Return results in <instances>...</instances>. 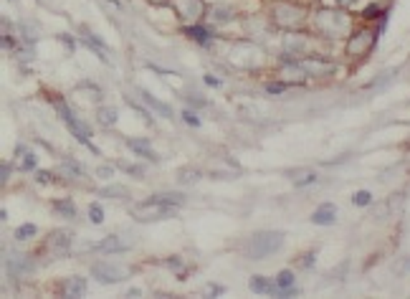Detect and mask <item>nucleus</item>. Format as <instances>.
<instances>
[{"label": "nucleus", "mask_w": 410, "mask_h": 299, "mask_svg": "<svg viewBox=\"0 0 410 299\" xmlns=\"http://www.w3.org/2000/svg\"><path fill=\"white\" fill-rule=\"evenodd\" d=\"M251 291H256V294H279V287H276V279L253 276L251 279Z\"/></svg>", "instance_id": "a211bd4d"}, {"label": "nucleus", "mask_w": 410, "mask_h": 299, "mask_svg": "<svg viewBox=\"0 0 410 299\" xmlns=\"http://www.w3.org/2000/svg\"><path fill=\"white\" fill-rule=\"evenodd\" d=\"M380 10H382V6H378V3H372V6H367V8L362 10V18H364V21H375L378 16H382Z\"/></svg>", "instance_id": "c756f323"}, {"label": "nucleus", "mask_w": 410, "mask_h": 299, "mask_svg": "<svg viewBox=\"0 0 410 299\" xmlns=\"http://www.w3.org/2000/svg\"><path fill=\"white\" fill-rule=\"evenodd\" d=\"M337 221V206L334 203H322V206L311 213V223L314 226H329V223Z\"/></svg>", "instance_id": "2eb2a0df"}, {"label": "nucleus", "mask_w": 410, "mask_h": 299, "mask_svg": "<svg viewBox=\"0 0 410 299\" xmlns=\"http://www.w3.org/2000/svg\"><path fill=\"white\" fill-rule=\"evenodd\" d=\"M97 119H99V124H101V127H114V124H117V119H119V115H117V109H114V107H99Z\"/></svg>", "instance_id": "b1692460"}, {"label": "nucleus", "mask_w": 410, "mask_h": 299, "mask_svg": "<svg viewBox=\"0 0 410 299\" xmlns=\"http://www.w3.org/2000/svg\"><path fill=\"white\" fill-rule=\"evenodd\" d=\"M276 287H279V294H296V289H294V271H289V269L279 271V274H276Z\"/></svg>", "instance_id": "412c9836"}, {"label": "nucleus", "mask_w": 410, "mask_h": 299, "mask_svg": "<svg viewBox=\"0 0 410 299\" xmlns=\"http://www.w3.org/2000/svg\"><path fill=\"white\" fill-rule=\"evenodd\" d=\"M279 79L286 86H304L306 81H309V77H306V69H304L302 61H296V59H289V61L281 64Z\"/></svg>", "instance_id": "9d476101"}, {"label": "nucleus", "mask_w": 410, "mask_h": 299, "mask_svg": "<svg viewBox=\"0 0 410 299\" xmlns=\"http://www.w3.org/2000/svg\"><path fill=\"white\" fill-rule=\"evenodd\" d=\"M289 180H291L296 188H304V185H309V183H314V180H317V173H314V170H309V168L291 170V173H289Z\"/></svg>", "instance_id": "aec40b11"}, {"label": "nucleus", "mask_w": 410, "mask_h": 299, "mask_svg": "<svg viewBox=\"0 0 410 299\" xmlns=\"http://www.w3.org/2000/svg\"><path fill=\"white\" fill-rule=\"evenodd\" d=\"M177 180L180 183H188V185H193V183H197L200 180V173L197 170H193V168H185V170H180V175H177Z\"/></svg>", "instance_id": "cd10ccee"}, {"label": "nucleus", "mask_w": 410, "mask_h": 299, "mask_svg": "<svg viewBox=\"0 0 410 299\" xmlns=\"http://www.w3.org/2000/svg\"><path fill=\"white\" fill-rule=\"evenodd\" d=\"M299 61H302V66L306 69V77L309 79H332L334 74H337V66H334L329 59H324L322 54L304 56Z\"/></svg>", "instance_id": "1a4fd4ad"}, {"label": "nucleus", "mask_w": 410, "mask_h": 299, "mask_svg": "<svg viewBox=\"0 0 410 299\" xmlns=\"http://www.w3.org/2000/svg\"><path fill=\"white\" fill-rule=\"evenodd\" d=\"M21 168H23V170H33V168H36V157H33V155L28 153V157H23Z\"/></svg>", "instance_id": "c9c22d12"}, {"label": "nucleus", "mask_w": 410, "mask_h": 299, "mask_svg": "<svg viewBox=\"0 0 410 299\" xmlns=\"http://www.w3.org/2000/svg\"><path fill=\"white\" fill-rule=\"evenodd\" d=\"M53 211H56V215H61V218H74L76 215L74 200H68V198L53 200Z\"/></svg>", "instance_id": "5701e85b"}, {"label": "nucleus", "mask_w": 410, "mask_h": 299, "mask_svg": "<svg viewBox=\"0 0 410 299\" xmlns=\"http://www.w3.org/2000/svg\"><path fill=\"white\" fill-rule=\"evenodd\" d=\"M51 104H53V109L59 112L61 122H64L68 130H71V135H74V137L79 139L81 145H89L91 147V130H89V124L76 117V112L68 107L66 99H61V97H51ZM94 150H97V147H94ZM97 155H99V150H97Z\"/></svg>", "instance_id": "39448f33"}, {"label": "nucleus", "mask_w": 410, "mask_h": 299, "mask_svg": "<svg viewBox=\"0 0 410 299\" xmlns=\"http://www.w3.org/2000/svg\"><path fill=\"white\" fill-rule=\"evenodd\" d=\"M127 147L135 155H139V157H147L150 162H159V155L152 150V145L147 142V139H142V137H129L127 139Z\"/></svg>", "instance_id": "4468645a"}, {"label": "nucleus", "mask_w": 410, "mask_h": 299, "mask_svg": "<svg viewBox=\"0 0 410 299\" xmlns=\"http://www.w3.org/2000/svg\"><path fill=\"white\" fill-rule=\"evenodd\" d=\"M112 173H114V170L109 168V165H106V168H99V170H97V177H101V180L106 177V180H109V177H112Z\"/></svg>", "instance_id": "58836bf2"}, {"label": "nucleus", "mask_w": 410, "mask_h": 299, "mask_svg": "<svg viewBox=\"0 0 410 299\" xmlns=\"http://www.w3.org/2000/svg\"><path fill=\"white\" fill-rule=\"evenodd\" d=\"M119 168L124 170V173H132L137 180H139V177H144V168H142V165H129V162H119Z\"/></svg>", "instance_id": "7c9ffc66"}, {"label": "nucleus", "mask_w": 410, "mask_h": 299, "mask_svg": "<svg viewBox=\"0 0 410 299\" xmlns=\"http://www.w3.org/2000/svg\"><path fill=\"white\" fill-rule=\"evenodd\" d=\"M86 279L84 276H68L66 282L61 284V294L64 297H71V299H76V297H81L84 291H86Z\"/></svg>", "instance_id": "f3484780"}, {"label": "nucleus", "mask_w": 410, "mask_h": 299, "mask_svg": "<svg viewBox=\"0 0 410 299\" xmlns=\"http://www.w3.org/2000/svg\"><path fill=\"white\" fill-rule=\"evenodd\" d=\"M139 97H142V102L147 104L150 109H155V115H159V117H165V119H173V109L167 107L165 102H159V99H155L150 92H139Z\"/></svg>", "instance_id": "6ab92c4d"}, {"label": "nucleus", "mask_w": 410, "mask_h": 299, "mask_svg": "<svg viewBox=\"0 0 410 299\" xmlns=\"http://www.w3.org/2000/svg\"><path fill=\"white\" fill-rule=\"evenodd\" d=\"M36 269V261L30 259L28 253H10L8 256V271L15 276H26Z\"/></svg>", "instance_id": "ddd939ff"}, {"label": "nucleus", "mask_w": 410, "mask_h": 299, "mask_svg": "<svg viewBox=\"0 0 410 299\" xmlns=\"http://www.w3.org/2000/svg\"><path fill=\"white\" fill-rule=\"evenodd\" d=\"M304 256H306V259H302V267H311V264H314V256H317V253L309 251V253H304Z\"/></svg>", "instance_id": "ea45409f"}, {"label": "nucleus", "mask_w": 410, "mask_h": 299, "mask_svg": "<svg viewBox=\"0 0 410 299\" xmlns=\"http://www.w3.org/2000/svg\"><path fill=\"white\" fill-rule=\"evenodd\" d=\"M36 233H38V226H33V223H23V226L15 229V241H30Z\"/></svg>", "instance_id": "a878e982"}, {"label": "nucleus", "mask_w": 410, "mask_h": 299, "mask_svg": "<svg viewBox=\"0 0 410 299\" xmlns=\"http://www.w3.org/2000/svg\"><path fill=\"white\" fill-rule=\"evenodd\" d=\"M81 39H84V41H89V46L94 48V51H97L99 59H101V61H106V48L101 46V41H99L97 36H94V33L89 31V28H81Z\"/></svg>", "instance_id": "393cba45"}, {"label": "nucleus", "mask_w": 410, "mask_h": 299, "mask_svg": "<svg viewBox=\"0 0 410 299\" xmlns=\"http://www.w3.org/2000/svg\"><path fill=\"white\" fill-rule=\"evenodd\" d=\"M208 21H213V23H233V21H238V13L231 6H211L208 8Z\"/></svg>", "instance_id": "dca6fc26"}, {"label": "nucleus", "mask_w": 410, "mask_h": 299, "mask_svg": "<svg viewBox=\"0 0 410 299\" xmlns=\"http://www.w3.org/2000/svg\"><path fill=\"white\" fill-rule=\"evenodd\" d=\"M334 3H337V6H340V8H355L357 3H360V0H334Z\"/></svg>", "instance_id": "4c0bfd02"}, {"label": "nucleus", "mask_w": 410, "mask_h": 299, "mask_svg": "<svg viewBox=\"0 0 410 299\" xmlns=\"http://www.w3.org/2000/svg\"><path fill=\"white\" fill-rule=\"evenodd\" d=\"M150 6H155V8H162V6H170V0H147Z\"/></svg>", "instance_id": "a19ab883"}, {"label": "nucleus", "mask_w": 410, "mask_h": 299, "mask_svg": "<svg viewBox=\"0 0 410 299\" xmlns=\"http://www.w3.org/2000/svg\"><path fill=\"white\" fill-rule=\"evenodd\" d=\"M89 221L97 223V226L104 221V208L99 206V203H91V206H89Z\"/></svg>", "instance_id": "c85d7f7f"}, {"label": "nucleus", "mask_w": 410, "mask_h": 299, "mask_svg": "<svg viewBox=\"0 0 410 299\" xmlns=\"http://www.w3.org/2000/svg\"><path fill=\"white\" fill-rule=\"evenodd\" d=\"M182 203H185V195H180V193H155L152 198L132 206V215L142 223L165 221V218H173L175 211H177Z\"/></svg>", "instance_id": "f257e3e1"}, {"label": "nucleus", "mask_w": 410, "mask_h": 299, "mask_svg": "<svg viewBox=\"0 0 410 299\" xmlns=\"http://www.w3.org/2000/svg\"><path fill=\"white\" fill-rule=\"evenodd\" d=\"M314 26V36L322 39H347L352 33V18H349L347 8H319L311 18Z\"/></svg>", "instance_id": "f03ea898"}, {"label": "nucleus", "mask_w": 410, "mask_h": 299, "mask_svg": "<svg viewBox=\"0 0 410 299\" xmlns=\"http://www.w3.org/2000/svg\"><path fill=\"white\" fill-rule=\"evenodd\" d=\"M101 195H109V198H121V195H127V191L121 188V185H109L101 191Z\"/></svg>", "instance_id": "2f4dec72"}, {"label": "nucleus", "mask_w": 410, "mask_h": 299, "mask_svg": "<svg viewBox=\"0 0 410 299\" xmlns=\"http://www.w3.org/2000/svg\"><path fill=\"white\" fill-rule=\"evenodd\" d=\"M129 274H132V269L114 264V261H97V264H91V276L99 284H119L124 279H129Z\"/></svg>", "instance_id": "6e6552de"}, {"label": "nucleus", "mask_w": 410, "mask_h": 299, "mask_svg": "<svg viewBox=\"0 0 410 299\" xmlns=\"http://www.w3.org/2000/svg\"><path fill=\"white\" fill-rule=\"evenodd\" d=\"M269 21L281 31H299L309 23V8L296 0H276L269 6Z\"/></svg>", "instance_id": "7ed1b4c3"}, {"label": "nucleus", "mask_w": 410, "mask_h": 299, "mask_svg": "<svg viewBox=\"0 0 410 299\" xmlns=\"http://www.w3.org/2000/svg\"><path fill=\"white\" fill-rule=\"evenodd\" d=\"M170 8L185 26H197L208 18L205 0H170Z\"/></svg>", "instance_id": "0eeeda50"}, {"label": "nucleus", "mask_w": 410, "mask_h": 299, "mask_svg": "<svg viewBox=\"0 0 410 299\" xmlns=\"http://www.w3.org/2000/svg\"><path fill=\"white\" fill-rule=\"evenodd\" d=\"M182 119H185L188 124H193V127H197V124H200V119L195 117V112H190V109H185V112H182Z\"/></svg>", "instance_id": "72a5a7b5"}, {"label": "nucleus", "mask_w": 410, "mask_h": 299, "mask_svg": "<svg viewBox=\"0 0 410 299\" xmlns=\"http://www.w3.org/2000/svg\"><path fill=\"white\" fill-rule=\"evenodd\" d=\"M375 39H378V33L372 31V28H357V31H352L347 36V44H344L347 59L362 61L364 56L372 51V46H375Z\"/></svg>", "instance_id": "423d86ee"}, {"label": "nucleus", "mask_w": 410, "mask_h": 299, "mask_svg": "<svg viewBox=\"0 0 410 299\" xmlns=\"http://www.w3.org/2000/svg\"><path fill=\"white\" fill-rule=\"evenodd\" d=\"M185 36H188V39H193V41H197V44H203V46H211V41H213L211 31H205L200 23H197V26H185Z\"/></svg>", "instance_id": "4be33fe9"}, {"label": "nucleus", "mask_w": 410, "mask_h": 299, "mask_svg": "<svg viewBox=\"0 0 410 299\" xmlns=\"http://www.w3.org/2000/svg\"><path fill=\"white\" fill-rule=\"evenodd\" d=\"M352 203H355L357 208H364L372 203V193L370 191H357L355 195H352Z\"/></svg>", "instance_id": "bb28decb"}, {"label": "nucleus", "mask_w": 410, "mask_h": 299, "mask_svg": "<svg viewBox=\"0 0 410 299\" xmlns=\"http://www.w3.org/2000/svg\"><path fill=\"white\" fill-rule=\"evenodd\" d=\"M135 246V238H129V236H124V233H112V236H106L104 241H99L94 249L97 251H101V253H121V251H127V249H132Z\"/></svg>", "instance_id": "f8f14e48"}, {"label": "nucleus", "mask_w": 410, "mask_h": 299, "mask_svg": "<svg viewBox=\"0 0 410 299\" xmlns=\"http://www.w3.org/2000/svg\"><path fill=\"white\" fill-rule=\"evenodd\" d=\"M286 89H289V86L284 84L281 79H279V81H271V84H266V92H269V94H281V92H286Z\"/></svg>", "instance_id": "473e14b6"}, {"label": "nucleus", "mask_w": 410, "mask_h": 299, "mask_svg": "<svg viewBox=\"0 0 410 299\" xmlns=\"http://www.w3.org/2000/svg\"><path fill=\"white\" fill-rule=\"evenodd\" d=\"M8 177H10V165H3V183H6Z\"/></svg>", "instance_id": "79ce46f5"}, {"label": "nucleus", "mask_w": 410, "mask_h": 299, "mask_svg": "<svg viewBox=\"0 0 410 299\" xmlns=\"http://www.w3.org/2000/svg\"><path fill=\"white\" fill-rule=\"evenodd\" d=\"M74 244V233L71 231H53L51 236L46 238V251H51L53 256H66Z\"/></svg>", "instance_id": "9b49d317"}, {"label": "nucleus", "mask_w": 410, "mask_h": 299, "mask_svg": "<svg viewBox=\"0 0 410 299\" xmlns=\"http://www.w3.org/2000/svg\"><path fill=\"white\" fill-rule=\"evenodd\" d=\"M405 271H410V256H402V261H400V267L395 269V274L398 276H402Z\"/></svg>", "instance_id": "f704fd0d"}, {"label": "nucleus", "mask_w": 410, "mask_h": 299, "mask_svg": "<svg viewBox=\"0 0 410 299\" xmlns=\"http://www.w3.org/2000/svg\"><path fill=\"white\" fill-rule=\"evenodd\" d=\"M53 173H43V170H41V173H38V175H36V180H38V183H46V185H48V183H53Z\"/></svg>", "instance_id": "e433bc0d"}, {"label": "nucleus", "mask_w": 410, "mask_h": 299, "mask_svg": "<svg viewBox=\"0 0 410 299\" xmlns=\"http://www.w3.org/2000/svg\"><path fill=\"white\" fill-rule=\"evenodd\" d=\"M284 231H256L253 236L248 238V244H246V256L253 261H261L266 256H273L276 251H281V246H284Z\"/></svg>", "instance_id": "20e7f679"}]
</instances>
